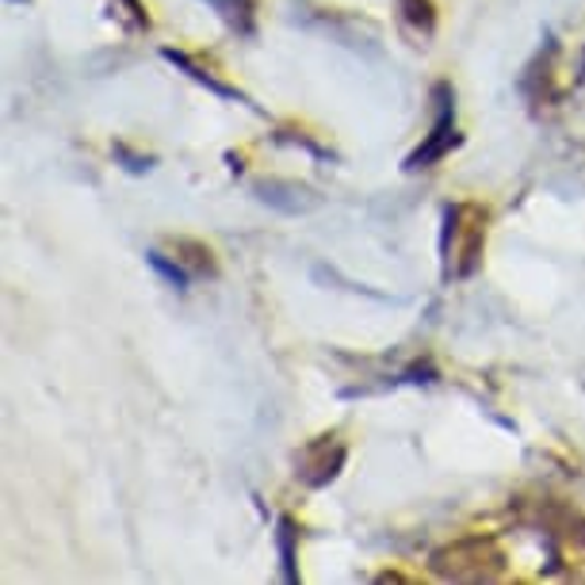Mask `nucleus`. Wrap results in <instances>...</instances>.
Wrapping results in <instances>:
<instances>
[{"instance_id":"nucleus-6","label":"nucleus","mask_w":585,"mask_h":585,"mask_svg":"<svg viewBox=\"0 0 585 585\" xmlns=\"http://www.w3.org/2000/svg\"><path fill=\"white\" fill-rule=\"evenodd\" d=\"M582 74H585V62H582Z\"/></svg>"},{"instance_id":"nucleus-5","label":"nucleus","mask_w":585,"mask_h":585,"mask_svg":"<svg viewBox=\"0 0 585 585\" xmlns=\"http://www.w3.org/2000/svg\"><path fill=\"white\" fill-rule=\"evenodd\" d=\"M126 8H131V15H134V23H139V27H150V15H146V8H142L139 0H126Z\"/></svg>"},{"instance_id":"nucleus-2","label":"nucleus","mask_w":585,"mask_h":585,"mask_svg":"<svg viewBox=\"0 0 585 585\" xmlns=\"http://www.w3.org/2000/svg\"><path fill=\"white\" fill-rule=\"evenodd\" d=\"M279 555H284V578L295 582V525L291 520H279Z\"/></svg>"},{"instance_id":"nucleus-3","label":"nucleus","mask_w":585,"mask_h":585,"mask_svg":"<svg viewBox=\"0 0 585 585\" xmlns=\"http://www.w3.org/2000/svg\"><path fill=\"white\" fill-rule=\"evenodd\" d=\"M398 4L406 8V20H410L413 27L429 35L432 23H437V15H432V0H398Z\"/></svg>"},{"instance_id":"nucleus-4","label":"nucleus","mask_w":585,"mask_h":585,"mask_svg":"<svg viewBox=\"0 0 585 585\" xmlns=\"http://www.w3.org/2000/svg\"><path fill=\"white\" fill-rule=\"evenodd\" d=\"M146 261H150V264H154V268H157V272H162V276H165V279H168V284H173V287H188V272H184V268H180V264H168L162 253H150V256H146Z\"/></svg>"},{"instance_id":"nucleus-1","label":"nucleus","mask_w":585,"mask_h":585,"mask_svg":"<svg viewBox=\"0 0 585 585\" xmlns=\"http://www.w3.org/2000/svg\"><path fill=\"white\" fill-rule=\"evenodd\" d=\"M437 100H440V115H437V126L429 131V139L421 142L418 150H413L410 157H406V168L410 173H418V168H429L432 162H440V157L448 154V150L455 146V111H452V88L448 85H437Z\"/></svg>"}]
</instances>
